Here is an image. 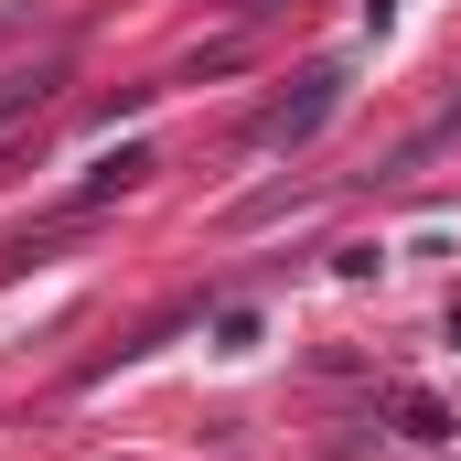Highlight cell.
Returning a JSON list of instances; mask_svg holds the SVG:
<instances>
[{
    "mask_svg": "<svg viewBox=\"0 0 461 461\" xmlns=\"http://www.w3.org/2000/svg\"><path fill=\"white\" fill-rule=\"evenodd\" d=\"M440 140H461V97H451V108H440V118H429V129H419V140H408L397 161H386V183H408V172H419V161H429Z\"/></svg>",
    "mask_w": 461,
    "mask_h": 461,
    "instance_id": "4",
    "label": "cell"
},
{
    "mask_svg": "<svg viewBox=\"0 0 461 461\" xmlns=\"http://www.w3.org/2000/svg\"><path fill=\"white\" fill-rule=\"evenodd\" d=\"M54 86H65L54 65H32V76H0V140H11L22 118H43V97H54Z\"/></svg>",
    "mask_w": 461,
    "mask_h": 461,
    "instance_id": "3",
    "label": "cell"
},
{
    "mask_svg": "<svg viewBox=\"0 0 461 461\" xmlns=\"http://www.w3.org/2000/svg\"><path fill=\"white\" fill-rule=\"evenodd\" d=\"M344 108V65H312L290 97H268L258 108V150H301V140H322V118Z\"/></svg>",
    "mask_w": 461,
    "mask_h": 461,
    "instance_id": "1",
    "label": "cell"
},
{
    "mask_svg": "<svg viewBox=\"0 0 461 461\" xmlns=\"http://www.w3.org/2000/svg\"><path fill=\"white\" fill-rule=\"evenodd\" d=\"M150 172H161V161H150V150H140V140H129V150H108V161H97V172H86V183H76V215H86V204H108V194H140V183H150Z\"/></svg>",
    "mask_w": 461,
    "mask_h": 461,
    "instance_id": "2",
    "label": "cell"
}]
</instances>
